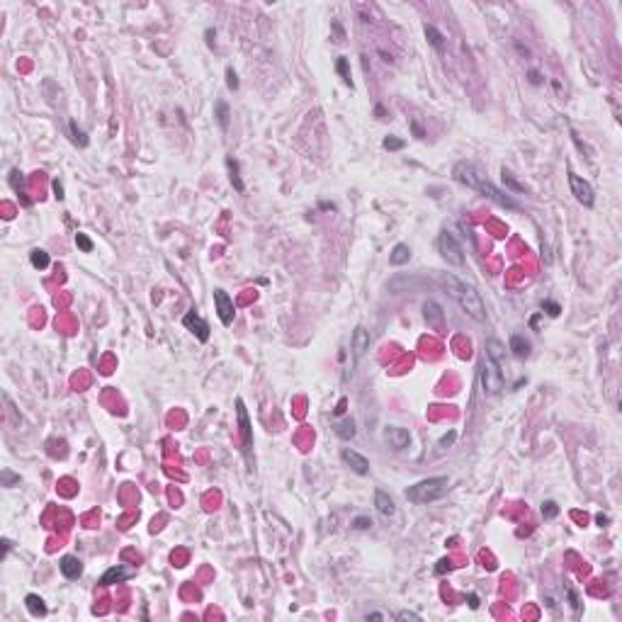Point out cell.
I'll return each mask as SVG.
<instances>
[{"label":"cell","mask_w":622,"mask_h":622,"mask_svg":"<svg viewBox=\"0 0 622 622\" xmlns=\"http://www.w3.org/2000/svg\"><path fill=\"white\" fill-rule=\"evenodd\" d=\"M452 178H455L457 182L466 185L469 190H477L479 195L489 197L491 202H496V204H499V207H503V209H518V202L513 200V197H508V192H503V190L496 188V185L486 178V173H484L477 163L459 161V163L455 166V170H452Z\"/></svg>","instance_id":"6da1fadb"},{"label":"cell","mask_w":622,"mask_h":622,"mask_svg":"<svg viewBox=\"0 0 622 622\" xmlns=\"http://www.w3.org/2000/svg\"><path fill=\"white\" fill-rule=\"evenodd\" d=\"M438 282L443 285V289L457 301V306L464 311L466 316H472L474 321H486V304H484L474 285H469L466 279H459L452 272H438Z\"/></svg>","instance_id":"7a4b0ae2"},{"label":"cell","mask_w":622,"mask_h":622,"mask_svg":"<svg viewBox=\"0 0 622 622\" xmlns=\"http://www.w3.org/2000/svg\"><path fill=\"white\" fill-rule=\"evenodd\" d=\"M450 489V479L447 477H433V479H423L418 484H413L406 489V499L411 503H433L440 496H445Z\"/></svg>","instance_id":"3957f363"},{"label":"cell","mask_w":622,"mask_h":622,"mask_svg":"<svg viewBox=\"0 0 622 622\" xmlns=\"http://www.w3.org/2000/svg\"><path fill=\"white\" fill-rule=\"evenodd\" d=\"M479 382L486 396H496L503 391V375H501V367L496 362H491L489 357L484 355L481 365H479Z\"/></svg>","instance_id":"277c9868"},{"label":"cell","mask_w":622,"mask_h":622,"mask_svg":"<svg viewBox=\"0 0 622 622\" xmlns=\"http://www.w3.org/2000/svg\"><path fill=\"white\" fill-rule=\"evenodd\" d=\"M438 251H440L443 260H447V265L455 267L464 265V251H462V245L457 243V238L447 229H443L440 236H438Z\"/></svg>","instance_id":"5b68a950"},{"label":"cell","mask_w":622,"mask_h":622,"mask_svg":"<svg viewBox=\"0 0 622 622\" xmlns=\"http://www.w3.org/2000/svg\"><path fill=\"white\" fill-rule=\"evenodd\" d=\"M569 185H571L574 197H576L583 207H593V204H596V195H593L590 182H586L581 175H576V173H569Z\"/></svg>","instance_id":"8992f818"},{"label":"cell","mask_w":622,"mask_h":622,"mask_svg":"<svg viewBox=\"0 0 622 622\" xmlns=\"http://www.w3.org/2000/svg\"><path fill=\"white\" fill-rule=\"evenodd\" d=\"M182 323H185V328H188V331H192V333H195V338H197L200 343H207V340H209V323L204 321V319H202L195 309H190L188 314L182 316Z\"/></svg>","instance_id":"52a82bcc"},{"label":"cell","mask_w":622,"mask_h":622,"mask_svg":"<svg viewBox=\"0 0 622 622\" xmlns=\"http://www.w3.org/2000/svg\"><path fill=\"white\" fill-rule=\"evenodd\" d=\"M214 306H216V314H219V321L224 326H231L233 323V301L231 297L224 292V289H214Z\"/></svg>","instance_id":"ba28073f"},{"label":"cell","mask_w":622,"mask_h":622,"mask_svg":"<svg viewBox=\"0 0 622 622\" xmlns=\"http://www.w3.org/2000/svg\"><path fill=\"white\" fill-rule=\"evenodd\" d=\"M236 416H238V428H241V438H243L245 452L253 447V433H251V421H248V411H245L243 399H236Z\"/></svg>","instance_id":"9c48e42d"},{"label":"cell","mask_w":622,"mask_h":622,"mask_svg":"<svg viewBox=\"0 0 622 622\" xmlns=\"http://www.w3.org/2000/svg\"><path fill=\"white\" fill-rule=\"evenodd\" d=\"M340 459H343L345 464L350 466V469H353L355 474H360V477L369 474V462H367V457H362L360 452H355V450L345 447L343 452H340Z\"/></svg>","instance_id":"30bf717a"},{"label":"cell","mask_w":622,"mask_h":622,"mask_svg":"<svg viewBox=\"0 0 622 622\" xmlns=\"http://www.w3.org/2000/svg\"><path fill=\"white\" fill-rule=\"evenodd\" d=\"M384 440L389 443L391 450H403V447L411 445V435H409V430H403V428L389 425L387 430H384Z\"/></svg>","instance_id":"8fae6325"},{"label":"cell","mask_w":622,"mask_h":622,"mask_svg":"<svg viewBox=\"0 0 622 622\" xmlns=\"http://www.w3.org/2000/svg\"><path fill=\"white\" fill-rule=\"evenodd\" d=\"M350 345H353V355H355V360H360V357L369 350V331H365L362 326H357L355 331H353Z\"/></svg>","instance_id":"7c38bea8"},{"label":"cell","mask_w":622,"mask_h":622,"mask_svg":"<svg viewBox=\"0 0 622 622\" xmlns=\"http://www.w3.org/2000/svg\"><path fill=\"white\" fill-rule=\"evenodd\" d=\"M484 350H486V357H489L491 362H496L499 367L506 365V345L501 343L499 338H489L484 343Z\"/></svg>","instance_id":"4fadbf2b"},{"label":"cell","mask_w":622,"mask_h":622,"mask_svg":"<svg viewBox=\"0 0 622 622\" xmlns=\"http://www.w3.org/2000/svg\"><path fill=\"white\" fill-rule=\"evenodd\" d=\"M423 316H425V321H428V326L430 328H440L443 326V309L435 304V301H425L423 304Z\"/></svg>","instance_id":"5bb4252c"},{"label":"cell","mask_w":622,"mask_h":622,"mask_svg":"<svg viewBox=\"0 0 622 622\" xmlns=\"http://www.w3.org/2000/svg\"><path fill=\"white\" fill-rule=\"evenodd\" d=\"M129 578V571L124 567H110L105 574H102V578H100V586H112V583H122V581H127Z\"/></svg>","instance_id":"9a60e30c"},{"label":"cell","mask_w":622,"mask_h":622,"mask_svg":"<svg viewBox=\"0 0 622 622\" xmlns=\"http://www.w3.org/2000/svg\"><path fill=\"white\" fill-rule=\"evenodd\" d=\"M58 567H61V574H64L66 578H78L80 574H83V564H80L78 556H64Z\"/></svg>","instance_id":"2e32d148"},{"label":"cell","mask_w":622,"mask_h":622,"mask_svg":"<svg viewBox=\"0 0 622 622\" xmlns=\"http://www.w3.org/2000/svg\"><path fill=\"white\" fill-rule=\"evenodd\" d=\"M375 506H377L379 515H384V518H391L396 513L394 501L389 499V493H384V491H375Z\"/></svg>","instance_id":"e0dca14e"},{"label":"cell","mask_w":622,"mask_h":622,"mask_svg":"<svg viewBox=\"0 0 622 622\" xmlns=\"http://www.w3.org/2000/svg\"><path fill=\"white\" fill-rule=\"evenodd\" d=\"M24 605H27V610H29V615H34V617H44L46 615V603L37 593H29L27 598H24Z\"/></svg>","instance_id":"ac0fdd59"},{"label":"cell","mask_w":622,"mask_h":622,"mask_svg":"<svg viewBox=\"0 0 622 622\" xmlns=\"http://www.w3.org/2000/svg\"><path fill=\"white\" fill-rule=\"evenodd\" d=\"M409 258H411V248H409L406 243H399V245H394V251H391V256H389V263H391L394 267H399V265H406Z\"/></svg>","instance_id":"d6986e66"},{"label":"cell","mask_w":622,"mask_h":622,"mask_svg":"<svg viewBox=\"0 0 622 622\" xmlns=\"http://www.w3.org/2000/svg\"><path fill=\"white\" fill-rule=\"evenodd\" d=\"M333 430L340 440H350V438H355V421L353 418H343V421H338L333 425Z\"/></svg>","instance_id":"ffe728a7"},{"label":"cell","mask_w":622,"mask_h":622,"mask_svg":"<svg viewBox=\"0 0 622 622\" xmlns=\"http://www.w3.org/2000/svg\"><path fill=\"white\" fill-rule=\"evenodd\" d=\"M511 350L515 357H527L530 355V343L522 338V335H511Z\"/></svg>","instance_id":"44dd1931"},{"label":"cell","mask_w":622,"mask_h":622,"mask_svg":"<svg viewBox=\"0 0 622 622\" xmlns=\"http://www.w3.org/2000/svg\"><path fill=\"white\" fill-rule=\"evenodd\" d=\"M29 263H32L37 270H46V267H49V263H51V258H49V253H46V251H42V248H34L32 253H29Z\"/></svg>","instance_id":"7402d4cb"},{"label":"cell","mask_w":622,"mask_h":622,"mask_svg":"<svg viewBox=\"0 0 622 622\" xmlns=\"http://www.w3.org/2000/svg\"><path fill=\"white\" fill-rule=\"evenodd\" d=\"M226 168H229V173H231V175H229V178H231V185L238 190V192H243L245 188H243V180L238 178V163H236L233 158H226Z\"/></svg>","instance_id":"603a6c76"},{"label":"cell","mask_w":622,"mask_h":622,"mask_svg":"<svg viewBox=\"0 0 622 622\" xmlns=\"http://www.w3.org/2000/svg\"><path fill=\"white\" fill-rule=\"evenodd\" d=\"M425 37H428V42L438 49V51H443V46H445V37L438 29H435L433 24H425Z\"/></svg>","instance_id":"cb8c5ba5"},{"label":"cell","mask_w":622,"mask_h":622,"mask_svg":"<svg viewBox=\"0 0 622 622\" xmlns=\"http://www.w3.org/2000/svg\"><path fill=\"white\" fill-rule=\"evenodd\" d=\"M214 110H216V122H219V127L222 129H229V105L224 100H219L216 105H214Z\"/></svg>","instance_id":"d4e9b609"},{"label":"cell","mask_w":622,"mask_h":622,"mask_svg":"<svg viewBox=\"0 0 622 622\" xmlns=\"http://www.w3.org/2000/svg\"><path fill=\"white\" fill-rule=\"evenodd\" d=\"M501 180H503V185H506V188H511L513 192H525V188H522V185H520V182H518L515 178H513L511 170H506V168L501 170Z\"/></svg>","instance_id":"484cf974"},{"label":"cell","mask_w":622,"mask_h":622,"mask_svg":"<svg viewBox=\"0 0 622 622\" xmlns=\"http://www.w3.org/2000/svg\"><path fill=\"white\" fill-rule=\"evenodd\" d=\"M68 129H71V134H73V144H78L80 148H85V146H88V136H85V132H83V129H78L76 122H68Z\"/></svg>","instance_id":"4316f807"},{"label":"cell","mask_w":622,"mask_h":622,"mask_svg":"<svg viewBox=\"0 0 622 622\" xmlns=\"http://www.w3.org/2000/svg\"><path fill=\"white\" fill-rule=\"evenodd\" d=\"M338 73H340L345 85L353 88V78H350V71H348V58H338Z\"/></svg>","instance_id":"83f0119b"},{"label":"cell","mask_w":622,"mask_h":622,"mask_svg":"<svg viewBox=\"0 0 622 622\" xmlns=\"http://www.w3.org/2000/svg\"><path fill=\"white\" fill-rule=\"evenodd\" d=\"M542 515L547 518V520H552V518H556V515H559V506H556V501H544V503H542Z\"/></svg>","instance_id":"f1b7e54d"},{"label":"cell","mask_w":622,"mask_h":622,"mask_svg":"<svg viewBox=\"0 0 622 622\" xmlns=\"http://www.w3.org/2000/svg\"><path fill=\"white\" fill-rule=\"evenodd\" d=\"M76 245L83 251V253H90V251H92V241H90L85 233H76Z\"/></svg>","instance_id":"f546056e"},{"label":"cell","mask_w":622,"mask_h":622,"mask_svg":"<svg viewBox=\"0 0 622 622\" xmlns=\"http://www.w3.org/2000/svg\"><path fill=\"white\" fill-rule=\"evenodd\" d=\"M382 146H384L387 151H399V148H403V141L396 139V136H387V139L382 141Z\"/></svg>","instance_id":"4dcf8cb0"},{"label":"cell","mask_w":622,"mask_h":622,"mask_svg":"<svg viewBox=\"0 0 622 622\" xmlns=\"http://www.w3.org/2000/svg\"><path fill=\"white\" fill-rule=\"evenodd\" d=\"M542 309L547 311V316H554V319L559 316V314H562V306H559L556 301H549V299H544V301H542Z\"/></svg>","instance_id":"1f68e13d"},{"label":"cell","mask_w":622,"mask_h":622,"mask_svg":"<svg viewBox=\"0 0 622 622\" xmlns=\"http://www.w3.org/2000/svg\"><path fill=\"white\" fill-rule=\"evenodd\" d=\"M226 85H229V90H238V76L233 68H226Z\"/></svg>","instance_id":"d6a6232c"},{"label":"cell","mask_w":622,"mask_h":622,"mask_svg":"<svg viewBox=\"0 0 622 622\" xmlns=\"http://www.w3.org/2000/svg\"><path fill=\"white\" fill-rule=\"evenodd\" d=\"M20 481V477H15L10 469H3V486H12V484H17Z\"/></svg>","instance_id":"836d02e7"},{"label":"cell","mask_w":622,"mask_h":622,"mask_svg":"<svg viewBox=\"0 0 622 622\" xmlns=\"http://www.w3.org/2000/svg\"><path fill=\"white\" fill-rule=\"evenodd\" d=\"M396 620H401V622H406V620L421 622V615H416V612H409V610H403V612H399V615H396Z\"/></svg>","instance_id":"e575fe53"},{"label":"cell","mask_w":622,"mask_h":622,"mask_svg":"<svg viewBox=\"0 0 622 622\" xmlns=\"http://www.w3.org/2000/svg\"><path fill=\"white\" fill-rule=\"evenodd\" d=\"M51 188H54V197L56 200H64L66 195H64V185H61V180H54L51 182Z\"/></svg>","instance_id":"d590c367"},{"label":"cell","mask_w":622,"mask_h":622,"mask_svg":"<svg viewBox=\"0 0 622 622\" xmlns=\"http://www.w3.org/2000/svg\"><path fill=\"white\" fill-rule=\"evenodd\" d=\"M20 175H22L20 170H12V173H10V185L15 190H20V185H22V178H20Z\"/></svg>","instance_id":"8d00e7d4"},{"label":"cell","mask_w":622,"mask_h":622,"mask_svg":"<svg viewBox=\"0 0 622 622\" xmlns=\"http://www.w3.org/2000/svg\"><path fill=\"white\" fill-rule=\"evenodd\" d=\"M353 527H357V530H367V527H372V520L369 518H355V525Z\"/></svg>","instance_id":"74e56055"},{"label":"cell","mask_w":622,"mask_h":622,"mask_svg":"<svg viewBox=\"0 0 622 622\" xmlns=\"http://www.w3.org/2000/svg\"><path fill=\"white\" fill-rule=\"evenodd\" d=\"M527 76H530V83H533V85H540V83H542V76H540L535 68H530V71H527Z\"/></svg>","instance_id":"f35d334b"},{"label":"cell","mask_w":622,"mask_h":622,"mask_svg":"<svg viewBox=\"0 0 622 622\" xmlns=\"http://www.w3.org/2000/svg\"><path fill=\"white\" fill-rule=\"evenodd\" d=\"M466 600H469V608H472V610H477V608H479V596H477V593H469V596H466Z\"/></svg>","instance_id":"ab89813d"},{"label":"cell","mask_w":622,"mask_h":622,"mask_svg":"<svg viewBox=\"0 0 622 622\" xmlns=\"http://www.w3.org/2000/svg\"><path fill=\"white\" fill-rule=\"evenodd\" d=\"M411 129H413V134H416L418 139H423V136H425V132L421 129V124H418V122H411Z\"/></svg>","instance_id":"60d3db41"},{"label":"cell","mask_w":622,"mask_h":622,"mask_svg":"<svg viewBox=\"0 0 622 622\" xmlns=\"http://www.w3.org/2000/svg\"><path fill=\"white\" fill-rule=\"evenodd\" d=\"M567 596H569V600H571V605H574V608H576V612H578V598H576V593H574L571 588H567Z\"/></svg>","instance_id":"b9f144b4"},{"label":"cell","mask_w":622,"mask_h":622,"mask_svg":"<svg viewBox=\"0 0 622 622\" xmlns=\"http://www.w3.org/2000/svg\"><path fill=\"white\" fill-rule=\"evenodd\" d=\"M596 522H598L600 527H605V525L610 522V518H608V515H603V513H598V515H596Z\"/></svg>","instance_id":"7bdbcfd3"},{"label":"cell","mask_w":622,"mask_h":622,"mask_svg":"<svg viewBox=\"0 0 622 622\" xmlns=\"http://www.w3.org/2000/svg\"><path fill=\"white\" fill-rule=\"evenodd\" d=\"M435 571H438V574H445V571H450V562H447V559H443V562L438 564V569H435Z\"/></svg>","instance_id":"ee69618b"},{"label":"cell","mask_w":622,"mask_h":622,"mask_svg":"<svg viewBox=\"0 0 622 622\" xmlns=\"http://www.w3.org/2000/svg\"><path fill=\"white\" fill-rule=\"evenodd\" d=\"M452 440H455V433H450V435H445V438H443V440H440V447H445V445H450V443H452Z\"/></svg>","instance_id":"f6af8a7d"},{"label":"cell","mask_w":622,"mask_h":622,"mask_svg":"<svg viewBox=\"0 0 622 622\" xmlns=\"http://www.w3.org/2000/svg\"><path fill=\"white\" fill-rule=\"evenodd\" d=\"M367 620H384V615H382V612H369Z\"/></svg>","instance_id":"bcb514c9"},{"label":"cell","mask_w":622,"mask_h":622,"mask_svg":"<svg viewBox=\"0 0 622 622\" xmlns=\"http://www.w3.org/2000/svg\"><path fill=\"white\" fill-rule=\"evenodd\" d=\"M3 544H5V554H8V552L12 549V542H10V540H3Z\"/></svg>","instance_id":"7dc6e473"}]
</instances>
